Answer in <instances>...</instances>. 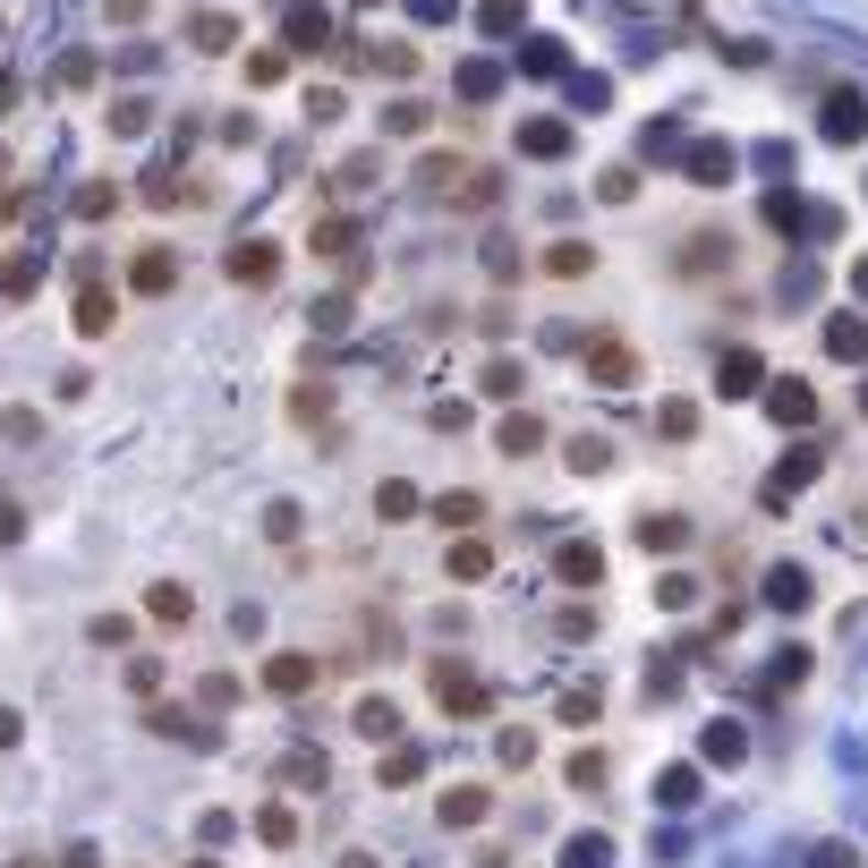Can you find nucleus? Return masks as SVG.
<instances>
[{"instance_id": "obj_1", "label": "nucleus", "mask_w": 868, "mask_h": 868, "mask_svg": "<svg viewBox=\"0 0 868 868\" xmlns=\"http://www.w3.org/2000/svg\"><path fill=\"white\" fill-rule=\"evenodd\" d=\"M826 136H835V145H860L868 136V95L860 86H835V95H826Z\"/></svg>"}, {"instance_id": "obj_2", "label": "nucleus", "mask_w": 868, "mask_h": 868, "mask_svg": "<svg viewBox=\"0 0 868 868\" xmlns=\"http://www.w3.org/2000/svg\"><path fill=\"white\" fill-rule=\"evenodd\" d=\"M767 418L774 426H809V418H817V392H809L801 375H774V384H767Z\"/></svg>"}, {"instance_id": "obj_3", "label": "nucleus", "mask_w": 868, "mask_h": 868, "mask_svg": "<svg viewBox=\"0 0 868 868\" xmlns=\"http://www.w3.org/2000/svg\"><path fill=\"white\" fill-rule=\"evenodd\" d=\"M273 273H282V248H273V239H239V248H230V282H273Z\"/></svg>"}, {"instance_id": "obj_4", "label": "nucleus", "mask_w": 868, "mask_h": 868, "mask_svg": "<svg viewBox=\"0 0 868 868\" xmlns=\"http://www.w3.org/2000/svg\"><path fill=\"white\" fill-rule=\"evenodd\" d=\"M435 699H443L451 715H477V707H485V681L460 673V664H435Z\"/></svg>"}, {"instance_id": "obj_5", "label": "nucleus", "mask_w": 868, "mask_h": 868, "mask_svg": "<svg viewBox=\"0 0 868 868\" xmlns=\"http://www.w3.org/2000/svg\"><path fill=\"white\" fill-rule=\"evenodd\" d=\"M171 282H179V264H171V248H136V264H129V289H136V298H162Z\"/></svg>"}, {"instance_id": "obj_6", "label": "nucleus", "mask_w": 868, "mask_h": 868, "mask_svg": "<svg viewBox=\"0 0 868 868\" xmlns=\"http://www.w3.org/2000/svg\"><path fill=\"white\" fill-rule=\"evenodd\" d=\"M587 375L613 384V392H630V384H639V358L622 350V341H596V350H587Z\"/></svg>"}, {"instance_id": "obj_7", "label": "nucleus", "mask_w": 868, "mask_h": 868, "mask_svg": "<svg viewBox=\"0 0 868 868\" xmlns=\"http://www.w3.org/2000/svg\"><path fill=\"white\" fill-rule=\"evenodd\" d=\"M639 546L647 553H681V546H690V519H681V512H647L639 519Z\"/></svg>"}, {"instance_id": "obj_8", "label": "nucleus", "mask_w": 868, "mask_h": 868, "mask_svg": "<svg viewBox=\"0 0 868 868\" xmlns=\"http://www.w3.org/2000/svg\"><path fill=\"white\" fill-rule=\"evenodd\" d=\"M264 681H273L282 699H307V690H316V656H273V664H264Z\"/></svg>"}, {"instance_id": "obj_9", "label": "nucleus", "mask_w": 868, "mask_h": 868, "mask_svg": "<svg viewBox=\"0 0 868 868\" xmlns=\"http://www.w3.org/2000/svg\"><path fill=\"white\" fill-rule=\"evenodd\" d=\"M289 52H323V43H332V18H323V9H316V0H307V9H289Z\"/></svg>"}, {"instance_id": "obj_10", "label": "nucleus", "mask_w": 868, "mask_h": 868, "mask_svg": "<svg viewBox=\"0 0 868 868\" xmlns=\"http://www.w3.org/2000/svg\"><path fill=\"white\" fill-rule=\"evenodd\" d=\"M519 154L562 162V154H571V129H562V120H528V129H519Z\"/></svg>"}, {"instance_id": "obj_11", "label": "nucleus", "mask_w": 868, "mask_h": 868, "mask_svg": "<svg viewBox=\"0 0 868 868\" xmlns=\"http://www.w3.org/2000/svg\"><path fill=\"white\" fill-rule=\"evenodd\" d=\"M111 316H120V298H111L102 282L77 289V332H111Z\"/></svg>"}, {"instance_id": "obj_12", "label": "nucleus", "mask_w": 868, "mask_h": 868, "mask_svg": "<svg viewBox=\"0 0 868 868\" xmlns=\"http://www.w3.org/2000/svg\"><path fill=\"white\" fill-rule=\"evenodd\" d=\"M758 375H767V366H758V350H733L724 366H715V392H724V400H740V392L758 384Z\"/></svg>"}, {"instance_id": "obj_13", "label": "nucleus", "mask_w": 868, "mask_h": 868, "mask_svg": "<svg viewBox=\"0 0 868 868\" xmlns=\"http://www.w3.org/2000/svg\"><path fill=\"white\" fill-rule=\"evenodd\" d=\"M553 571L571 579V587H596V579H605V553H596V546H562V553H553Z\"/></svg>"}, {"instance_id": "obj_14", "label": "nucleus", "mask_w": 868, "mask_h": 868, "mask_svg": "<svg viewBox=\"0 0 868 868\" xmlns=\"http://www.w3.org/2000/svg\"><path fill=\"white\" fill-rule=\"evenodd\" d=\"M809 596H817V587H809V571H792V562H783V571H767V605H783V613H801Z\"/></svg>"}, {"instance_id": "obj_15", "label": "nucleus", "mask_w": 868, "mask_h": 868, "mask_svg": "<svg viewBox=\"0 0 868 868\" xmlns=\"http://www.w3.org/2000/svg\"><path fill=\"white\" fill-rule=\"evenodd\" d=\"M826 350L860 366V358H868V316H835V323H826Z\"/></svg>"}, {"instance_id": "obj_16", "label": "nucleus", "mask_w": 868, "mask_h": 868, "mask_svg": "<svg viewBox=\"0 0 868 868\" xmlns=\"http://www.w3.org/2000/svg\"><path fill=\"white\" fill-rule=\"evenodd\" d=\"M519 68H528V77H562V43H553V34H528V43H519Z\"/></svg>"}, {"instance_id": "obj_17", "label": "nucleus", "mask_w": 868, "mask_h": 868, "mask_svg": "<svg viewBox=\"0 0 868 868\" xmlns=\"http://www.w3.org/2000/svg\"><path fill=\"white\" fill-rule=\"evenodd\" d=\"M485 801H494L485 783H460V792H443V817H451V826H477V817H485Z\"/></svg>"}, {"instance_id": "obj_18", "label": "nucleus", "mask_w": 868, "mask_h": 868, "mask_svg": "<svg viewBox=\"0 0 868 868\" xmlns=\"http://www.w3.org/2000/svg\"><path fill=\"white\" fill-rule=\"evenodd\" d=\"M587 264H596V248H579V239H553L546 248V273H562V282H579Z\"/></svg>"}, {"instance_id": "obj_19", "label": "nucleus", "mask_w": 868, "mask_h": 868, "mask_svg": "<svg viewBox=\"0 0 868 868\" xmlns=\"http://www.w3.org/2000/svg\"><path fill=\"white\" fill-rule=\"evenodd\" d=\"M571 469H579V477H605V469H613V443H605V435H579V443H571Z\"/></svg>"}, {"instance_id": "obj_20", "label": "nucleus", "mask_w": 868, "mask_h": 868, "mask_svg": "<svg viewBox=\"0 0 868 868\" xmlns=\"http://www.w3.org/2000/svg\"><path fill=\"white\" fill-rule=\"evenodd\" d=\"M358 733L392 740V733H400V707H392V699H358Z\"/></svg>"}, {"instance_id": "obj_21", "label": "nucleus", "mask_w": 868, "mask_h": 868, "mask_svg": "<svg viewBox=\"0 0 868 868\" xmlns=\"http://www.w3.org/2000/svg\"><path fill=\"white\" fill-rule=\"evenodd\" d=\"M451 179H460V154H426L418 162V188L426 196H451Z\"/></svg>"}, {"instance_id": "obj_22", "label": "nucleus", "mask_w": 868, "mask_h": 868, "mask_svg": "<svg viewBox=\"0 0 868 868\" xmlns=\"http://www.w3.org/2000/svg\"><path fill=\"white\" fill-rule=\"evenodd\" d=\"M690 179H733V145H699V154H690Z\"/></svg>"}, {"instance_id": "obj_23", "label": "nucleus", "mask_w": 868, "mask_h": 868, "mask_svg": "<svg viewBox=\"0 0 868 868\" xmlns=\"http://www.w3.org/2000/svg\"><path fill=\"white\" fill-rule=\"evenodd\" d=\"M196 43H205V52H230V43H239V26H230V18H222V9H205V18H196Z\"/></svg>"}, {"instance_id": "obj_24", "label": "nucleus", "mask_w": 868, "mask_h": 868, "mask_svg": "<svg viewBox=\"0 0 868 868\" xmlns=\"http://www.w3.org/2000/svg\"><path fill=\"white\" fill-rule=\"evenodd\" d=\"M435 519H443V528H477L485 503H477V494H443V503H435Z\"/></svg>"}, {"instance_id": "obj_25", "label": "nucleus", "mask_w": 868, "mask_h": 868, "mask_svg": "<svg viewBox=\"0 0 868 868\" xmlns=\"http://www.w3.org/2000/svg\"><path fill=\"white\" fill-rule=\"evenodd\" d=\"M34 282H43V264H34V256H18L9 273H0V298H34Z\"/></svg>"}, {"instance_id": "obj_26", "label": "nucleus", "mask_w": 868, "mask_h": 868, "mask_svg": "<svg viewBox=\"0 0 868 868\" xmlns=\"http://www.w3.org/2000/svg\"><path fill=\"white\" fill-rule=\"evenodd\" d=\"M740 749H749V740H740V724H707V758H715V767H733Z\"/></svg>"}, {"instance_id": "obj_27", "label": "nucleus", "mask_w": 868, "mask_h": 868, "mask_svg": "<svg viewBox=\"0 0 868 868\" xmlns=\"http://www.w3.org/2000/svg\"><path fill=\"white\" fill-rule=\"evenodd\" d=\"M154 622H188V587H179V579L154 587Z\"/></svg>"}, {"instance_id": "obj_28", "label": "nucleus", "mask_w": 868, "mask_h": 868, "mask_svg": "<svg viewBox=\"0 0 868 868\" xmlns=\"http://www.w3.org/2000/svg\"><path fill=\"white\" fill-rule=\"evenodd\" d=\"M384 129L392 136H418L426 129V102H384Z\"/></svg>"}, {"instance_id": "obj_29", "label": "nucleus", "mask_w": 868, "mask_h": 868, "mask_svg": "<svg viewBox=\"0 0 868 868\" xmlns=\"http://www.w3.org/2000/svg\"><path fill=\"white\" fill-rule=\"evenodd\" d=\"M477 26H485V34H519V0H485Z\"/></svg>"}, {"instance_id": "obj_30", "label": "nucleus", "mask_w": 868, "mask_h": 868, "mask_svg": "<svg viewBox=\"0 0 868 868\" xmlns=\"http://www.w3.org/2000/svg\"><path fill=\"white\" fill-rule=\"evenodd\" d=\"M537 443H546V426H537V418H503V451H537Z\"/></svg>"}, {"instance_id": "obj_31", "label": "nucleus", "mask_w": 868, "mask_h": 868, "mask_svg": "<svg viewBox=\"0 0 868 868\" xmlns=\"http://www.w3.org/2000/svg\"><path fill=\"white\" fill-rule=\"evenodd\" d=\"M485 562H494V553H485L477 537H469V546H451V579H485Z\"/></svg>"}, {"instance_id": "obj_32", "label": "nucleus", "mask_w": 868, "mask_h": 868, "mask_svg": "<svg viewBox=\"0 0 868 868\" xmlns=\"http://www.w3.org/2000/svg\"><path fill=\"white\" fill-rule=\"evenodd\" d=\"M605 860H613V851H605V835H579L571 851H562V868H605Z\"/></svg>"}, {"instance_id": "obj_33", "label": "nucleus", "mask_w": 868, "mask_h": 868, "mask_svg": "<svg viewBox=\"0 0 868 868\" xmlns=\"http://www.w3.org/2000/svg\"><path fill=\"white\" fill-rule=\"evenodd\" d=\"M596 196H605V205H630V196H639V171H605V179H596Z\"/></svg>"}, {"instance_id": "obj_34", "label": "nucleus", "mask_w": 868, "mask_h": 868, "mask_svg": "<svg viewBox=\"0 0 868 868\" xmlns=\"http://www.w3.org/2000/svg\"><path fill=\"white\" fill-rule=\"evenodd\" d=\"M350 239H358V230L341 222V213H332V222H316V256H341V248H350Z\"/></svg>"}, {"instance_id": "obj_35", "label": "nucleus", "mask_w": 868, "mask_h": 868, "mask_svg": "<svg viewBox=\"0 0 868 868\" xmlns=\"http://www.w3.org/2000/svg\"><path fill=\"white\" fill-rule=\"evenodd\" d=\"M801 673H809V647H783V656H774V690H792Z\"/></svg>"}, {"instance_id": "obj_36", "label": "nucleus", "mask_w": 868, "mask_h": 868, "mask_svg": "<svg viewBox=\"0 0 868 868\" xmlns=\"http://www.w3.org/2000/svg\"><path fill=\"white\" fill-rule=\"evenodd\" d=\"M375 512H384V519H409V512H418V494H409V485H384V494H375Z\"/></svg>"}, {"instance_id": "obj_37", "label": "nucleus", "mask_w": 868, "mask_h": 868, "mask_svg": "<svg viewBox=\"0 0 868 868\" xmlns=\"http://www.w3.org/2000/svg\"><path fill=\"white\" fill-rule=\"evenodd\" d=\"M690 792H699V774H690V767H673V774H664V783H656V801H673V809L690 801Z\"/></svg>"}, {"instance_id": "obj_38", "label": "nucleus", "mask_w": 868, "mask_h": 868, "mask_svg": "<svg viewBox=\"0 0 868 868\" xmlns=\"http://www.w3.org/2000/svg\"><path fill=\"white\" fill-rule=\"evenodd\" d=\"M485 392H503V400H512V392H519V358H494V366H485Z\"/></svg>"}, {"instance_id": "obj_39", "label": "nucleus", "mask_w": 868, "mask_h": 868, "mask_svg": "<svg viewBox=\"0 0 868 868\" xmlns=\"http://www.w3.org/2000/svg\"><path fill=\"white\" fill-rule=\"evenodd\" d=\"M494 86H503V77H494V68H485V61H477V68H460V95H477V102H485V95H494Z\"/></svg>"}, {"instance_id": "obj_40", "label": "nucleus", "mask_w": 868, "mask_h": 868, "mask_svg": "<svg viewBox=\"0 0 868 868\" xmlns=\"http://www.w3.org/2000/svg\"><path fill=\"white\" fill-rule=\"evenodd\" d=\"M111 205H120V196L102 188V179H95V188H86V196H77V213H86V222H102V213H111Z\"/></svg>"}, {"instance_id": "obj_41", "label": "nucleus", "mask_w": 868, "mask_h": 868, "mask_svg": "<svg viewBox=\"0 0 868 868\" xmlns=\"http://www.w3.org/2000/svg\"><path fill=\"white\" fill-rule=\"evenodd\" d=\"M18 537H26V512H18V503H0V546H18Z\"/></svg>"}, {"instance_id": "obj_42", "label": "nucleus", "mask_w": 868, "mask_h": 868, "mask_svg": "<svg viewBox=\"0 0 868 868\" xmlns=\"http://www.w3.org/2000/svg\"><path fill=\"white\" fill-rule=\"evenodd\" d=\"M809 868H851V851H843V843H817V860Z\"/></svg>"}, {"instance_id": "obj_43", "label": "nucleus", "mask_w": 868, "mask_h": 868, "mask_svg": "<svg viewBox=\"0 0 868 868\" xmlns=\"http://www.w3.org/2000/svg\"><path fill=\"white\" fill-rule=\"evenodd\" d=\"M409 9H418V18H451V0H409Z\"/></svg>"}, {"instance_id": "obj_44", "label": "nucleus", "mask_w": 868, "mask_h": 868, "mask_svg": "<svg viewBox=\"0 0 868 868\" xmlns=\"http://www.w3.org/2000/svg\"><path fill=\"white\" fill-rule=\"evenodd\" d=\"M9 740H18V715H9V707H0V749H9Z\"/></svg>"}, {"instance_id": "obj_45", "label": "nucleus", "mask_w": 868, "mask_h": 868, "mask_svg": "<svg viewBox=\"0 0 868 868\" xmlns=\"http://www.w3.org/2000/svg\"><path fill=\"white\" fill-rule=\"evenodd\" d=\"M851 289H860V298H868V264H851Z\"/></svg>"}, {"instance_id": "obj_46", "label": "nucleus", "mask_w": 868, "mask_h": 868, "mask_svg": "<svg viewBox=\"0 0 868 868\" xmlns=\"http://www.w3.org/2000/svg\"><path fill=\"white\" fill-rule=\"evenodd\" d=\"M860 409H868V384H860Z\"/></svg>"}]
</instances>
